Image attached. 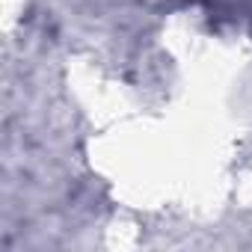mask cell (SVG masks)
Masks as SVG:
<instances>
[{"mask_svg": "<svg viewBox=\"0 0 252 252\" xmlns=\"http://www.w3.org/2000/svg\"><path fill=\"white\" fill-rule=\"evenodd\" d=\"M217 27L252 30V0H199Z\"/></svg>", "mask_w": 252, "mask_h": 252, "instance_id": "cell-1", "label": "cell"}]
</instances>
